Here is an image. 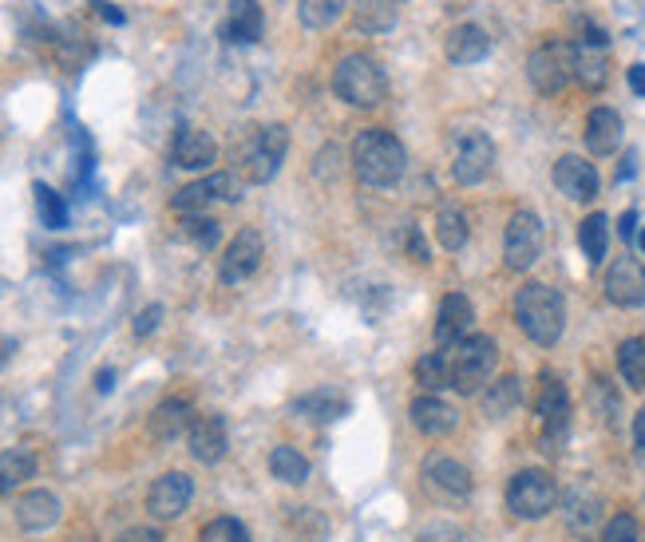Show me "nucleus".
I'll list each match as a JSON object with an SVG mask.
<instances>
[{"label":"nucleus","instance_id":"obj_1","mask_svg":"<svg viewBox=\"0 0 645 542\" xmlns=\"http://www.w3.org/2000/svg\"><path fill=\"white\" fill-rule=\"evenodd\" d=\"M408 151L392 131L369 127L352 139V175L360 178V186H372V191H388L405 178Z\"/></svg>","mask_w":645,"mask_h":542},{"label":"nucleus","instance_id":"obj_2","mask_svg":"<svg viewBox=\"0 0 645 542\" xmlns=\"http://www.w3.org/2000/svg\"><path fill=\"white\" fill-rule=\"evenodd\" d=\"M289 151V131L286 123H262V127H246L234 147V163H238L242 183L249 186H266L277 178L281 163H286Z\"/></svg>","mask_w":645,"mask_h":542},{"label":"nucleus","instance_id":"obj_3","mask_svg":"<svg viewBox=\"0 0 645 542\" xmlns=\"http://www.w3.org/2000/svg\"><path fill=\"white\" fill-rule=\"evenodd\" d=\"M515 321L535 345H554L566 329V305L563 294L543 282H526L515 294Z\"/></svg>","mask_w":645,"mask_h":542},{"label":"nucleus","instance_id":"obj_4","mask_svg":"<svg viewBox=\"0 0 645 542\" xmlns=\"http://www.w3.org/2000/svg\"><path fill=\"white\" fill-rule=\"evenodd\" d=\"M332 92H337V100L349 103V108H380L388 95V75L372 55L352 52L332 72Z\"/></svg>","mask_w":645,"mask_h":542},{"label":"nucleus","instance_id":"obj_5","mask_svg":"<svg viewBox=\"0 0 645 542\" xmlns=\"http://www.w3.org/2000/svg\"><path fill=\"white\" fill-rule=\"evenodd\" d=\"M448 357H452V388L471 396V392H480L491 380V372H495L499 345L488 333H471V337H463L455 349H448Z\"/></svg>","mask_w":645,"mask_h":542},{"label":"nucleus","instance_id":"obj_6","mask_svg":"<svg viewBox=\"0 0 645 542\" xmlns=\"http://www.w3.org/2000/svg\"><path fill=\"white\" fill-rule=\"evenodd\" d=\"M535 412H539V423H543V451L559 456L566 436H571V396H566V385L554 372L539 377Z\"/></svg>","mask_w":645,"mask_h":542},{"label":"nucleus","instance_id":"obj_7","mask_svg":"<svg viewBox=\"0 0 645 542\" xmlns=\"http://www.w3.org/2000/svg\"><path fill=\"white\" fill-rule=\"evenodd\" d=\"M508 507L515 519H546L559 507V483L539 468L519 471L508 483Z\"/></svg>","mask_w":645,"mask_h":542},{"label":"nucleus","instance_id":"obj_8","mask_svg":"<svg viewBox=\"0 0 645 542\" xmlns=\"http://www.w3.org/2000/svg\"><path fill=\"white\" fill-rule=\"evenodd\" d=\"M526 80L531 88L543 95H559L566 92V83L574 80V55L566 40H546L535 52L526 55Z\"/></svg>","mask_w":645,"mask_h":542},{"label":"nucleus","instance_id":"obj_9","mask_svg":"<svg viewBox=\"0 0 645 542\" xmlns=\"http://www.w3.org/2000/svg\"><path fill=\"white\" fill-rule=\"evenodd\" d=\"M242 191H246V183H242L238 171H218V175H206L198 178V183H186L183 191L171 198V206H175L178 214H211L214 203H238Z\"/></svg>","mask_w":645,"mask_h":542},{"label":"nucleus","instance_id":"obj_10","mask_svg":"<svg viewBox=\"0 0 645 542\" xmlns=\"http://www.w3.org/2000/svg\"><path fill=\"white\" fill-rule=\"evenodd\" d=\"M539 254H543V222L535 211H515L503 234V266L526 274L539 262Z\"/></svg>","mask_w":645,"mask_h":542},{"label":"nucleus","instance_id":"obj_11","mask_svg":"<svg viewBox=\"0 0 645 542\" xmlns=\"http://www.w3.org/2000/svg\"><path fill=\"white\" fill-rule=\"evenodd\" d=\"M582 37L571 44L574 55V80L586 88V92H602L610 80V60H606V32L591 20H579Z\"/></svg>","mask_w":645,"mask_h":542},{"label":"nucleus","instance_id":"obj_12","mask_svg":"<svg viewBox=\"0 0 645 542\" xmlns=\"http://www.w3.org/2000/svg\"><path fill=\"white\" fill-rule=\"evenodd\" d=\"M495 166V143L488 131H463L452 147V175L460 186H480Z\"/></svg>","mask_w":645,"mask_h":542},{"label":"nucleus","instance_id":"obj_13","mask_svg":"<svg viewBox=\"0 0 645 542\" xmlns=\"http://www.w3.org/2000/svg\"><path fill=\"white\" fill-rule=\"evenodd\" d=\"M262 258H266V238H262L254 226H246V231H238L231 238V246H226V254H222L218 262V282L222 285H242L246 277L258 274Z\"/></svg>","mask_w":645,"mask_h":542},{"label":"nucleus","instance_id":"obj_14","mask_svg":"<svg viewBox=\"0 0 645 542\" xmlns=\"http://www.w3.org/2000/svg\"><path fill=\"white\" fill-rule=\"evenodd\" d=\"M191 499H194V479L183 475V471H166V475H158L151 483L147 511L158 523H171V519H178L191 507Z\"/></svg>","mask_w":645,"mask_h":542},{"label":"nucleus","instance_id":"obj_15","mask_svg":"<svg viewBox=\"0 0 645 542\" xmlns=\"http://www.w3.org/2000/svg\"><path fill=\"white\" fill-rule=\"evenodd\" d=\"M606 297L622 309H637L645 305V266L637 258H618L606 269Z\"/></svg>","mask_w":645,"mask_h":542},{"label":"nucleus","instance_id":"obj_16","mask_svg":"<svg viewBox=\"0 0 645 542\" xmlns=\"http://www.w3.org/2000/svg\"><path fill=\"white\" fill-rule=\"evenodd\" d=\"M551 178L559 186V194H566L571 203H591L594 194H598V171L582 155H563L554 163Z\"/></svg>","mask_w":645,"mask_h":542},{"label":"nucleus","instance_id":"obj_17","mask_svg":"<svg viewBox=\"0 0 645 542\" xmlns=\"http://www.w3.org/2000/svg\"><path fill=\"white\" fill-rule=\"evenodd\" d=\"M471 325H475V309L463 294H448L436 313V340L440 349H455L463 337H471Z\"/></svg>","mask_w":645,"mask_h":542},{"label":"nucleus","instance_id":"obj_18","mask_svg":"<svg viewBox=\"0 0 645 542\" xmlns=\"http://www.w3.org/2000/svg\"><path fill=\"white\" fill-rule=\"evenodd\" d=\"M412 423L416 432H424L428 440H443V436L455 432V423H460V412H455L443 396L436 392H424L412 400Z\"/></svg>","mask_w":645,"mask_h":542},{"label":"nucleus","instance_id":"obj_19","mask_svg":"<svg viewBox=\"0 0 645 542\" xmlns=\"http://www.w3.org/2000/svg\"><path fill=\"white\" fill-rule=\"evenodd\" d=\"M186 443H191V456L198 463H218L231 448V436H226V420L222 416H194L191 432H186Z\"/></svg>","mask_w":645,"mask_h":542},{"label":"nucleus","instance_id":"obj_20","mask_svg":"<svg viewBox=\"0 0 645 542\" xmlns=\"http://www.w3.org/2000/svg\"><path fill=\"white\" fill-rule=\"evenodd\" d=\"M218 158V143L198 127H178L175 143H171V163L183 171H211V163Z\"/></svg>","mask_w":645,"mask_h":542},{"label":"nucleus","instance_id":"obj_21","mask_svg":"<svg viewBox=\"0 0 645 542\" xmlns=\"http://www.w3.org/2000/svg\"><path fill=\"white\" fill-rule=\"evenodd\" d=\"M563 499V519L574 534H591L594 526L602 523V495L591 488V483H574Z\"/></svg>","mask_w":645,"mask_h":542},{"label":"nucleus","instance_id":"obj_22","mask_svg":"<svg viewBox=\"0 0 645 542\" xmlns=\"http://www.w3.org/2000/svg\"><path fill=\"white\" fill-rule=\"evenodd\" d=\"M443 52H448L452 64H463V68L480 64L491 52V37L480 24H455L452 32H448V40H443Z\"/></svg>","mask_w":645,"mask_h":542},{"label":"nucleus","instance_id":"obj_23","mask_svg":"<svg viewBox=\"0 0 645 542\" xmlns=\"http://www.w3.org/2000/svg\"><path fill=\"white\" fill-rule=\"evenodd\" d=\"M262 32H266V12H262L258 0H234L222 37L231 44H258Z\"/></svg>","mask_w":645,"mask_h":542},{"label":"nucleus","instance_id":"obj_24","mask_svg":"<svg viewBox=\"0 0 645 542\" xmlns=\"http://www.w3.org/2000/svg\"><path fill=\"white\" fill-rule=\"evenodd\" d=\"M622 115L614 108H594L591 115H586V147H591V155H614V151L622 147Z\"/></svg>","mask_w":645,"mask_h":542},{"label":"nucleus","instance_id":"obj_25","mask_svg":"<svg viewBox=\"0 0 645 542\" xmlns=\"http://www.w3.org/2000/svg\"><path fill=\"white\" fill-rule=\"evenodd\" d=\"M60 499L52 495V491H24V495L17 499V523L24 526V531H48V526L60 523Z\"/></svg>","mask_w":645,"mask_h":542},{"label":"nucleus","instance_id":"obj_26","mask_svg":"<svg viewBox=\"0 0 645 542\" xmlns=\"http://www.w3.org/2000/svg\"><path fill=\"white\" fill-rule=\"evenodd\" d=\"M424 479L443 495H471V471L452 456H428L424 460Z\"/></svg>","mask_w":645,"mask_h":542},{"label":"nucleus","instance_id":"obj_27","mask_svg":"<svg viewBox=\"0 0 645 542\" xmlns=\"http://www.w3.org/2000/svg\"><path fill=\"white\" fill-rule=\"evenodd\" d=\"M194 423V412L186 400H163V405L151 412V436H155L158 443H175L178 436L191 432Z\"/></svg>","mask_w":645,"mask_h":542},{"label":"nucleus","instance_id":"obj_28","mask_svg":"<svg viewBox=\"0 0 645 542\" xmlns=\"http://www.w3.org/2000/svg\"><path fill=\"white\" fill-rule=\"evenodd\" d=\"M294 412H301L305 420L332 423V420H341V416L349 412V400H345V396H337L332 388H314V392H305L301 400H297Z\"/></svg>","mask_w":645,"mask_h":542},{"label":"nucleus","instance_id":"obj_29","mask_svg":"<svg viewBox=\"0 0 645 542\" xmlns=\"http://www.w3.org/2000/svg\"><path fill=\"white\" fill-rule=\"evenodd\" d=\"M37 475V456L28 448H4L0 451V495H12L20 483Z\"/></svg>","mask_w":645,"mask_h":542},{"label":"nucleus","instance_id":"obj_30","mask_svg":"<svg viewBox=\"0 0 645 542\" xmlns=\"http://www.w3.org/2000/svg\"><path fill=\"white\" fill-rule=\"evenodd\" d=\"M519 400H523V385H519V377H499L495 385H488L480 396L483 416H491V420L511 416L519 408Z\"/></svg>","mask_w":645,"mask_h":542},{"label":"nucleus","instance_id":"obj_31","mask_svg":"<svg viewBox=\"0 0 645 542\" xmlns=\"http://www.w3.org/2000/svg\"><path fill=\"white\" fill-rule=\"evenodd\" d=\"M352 24L357 32H388V28L397 24V4L392 0H352Z\"/></svg>","mask_w":645,"mask_h":542},{"label":"nucleus","instance_id":"obj_32","mask_svg":"<svg viewBox=\"0 0 645 542\" xmlns=\"http://www.w3.org/2000/svg\"><path fill=\"white\" fill-rule=\"evenodd\" d=\"M412 372H416V385L424 388V392L440 396V388H452V357H448V349L424 352V357L416 360Z\"/></svg>","mask_w":645,"mask_h":542},{"label":"nucleus","instance_id":"obj_33","mask_svg":"<svg viewBox=\"0 0 645 542\" xmlns=\"http://www.w3.org/2000/svg\"><path fill=\"white\" fill-rule=\"evenodd\" d=\"M345 9H352V0H301L297 4V20H301L309 32H321V28H332L345 17Z\"/></svg>","mask_w":645,"mask_h":542},{"label":"nucleus","instance_id":"obj_34","mask_svg":"<svg viewBox=\"0 0 645 542\" xmlns=\"http://www.w3.org/2000/svg\"><path fill=\"white\" fill-rule=\"evenodd\" d=\"M579 246H582V254H586V262H591V266H602V258H606V246H610V218H606V214H591V218H582Z\"/></svg>","mask_w":645,"mask_h":542},{"label":"nucleus","instance_id":"obj_35","mask_svg":"<svg viewBox=\"0 0 645 542\" xmlns=\"http://www.w3.org/2000/svg\"><path fill=\"white\" fill-rule=\"evenodd\" d=\"M269 471H274V479H281V483L297 488V483H305V479H309V460H305L297 448L281 443V448L269 451Z\"/></svg>","mask_w":645,"mask_h":542},{"label":"nucleus","instance_id":"obj_36","mask_svg":"<svg viewBox=\"0 0 645 542\" xmlns=\"http://www.w3.org/2000/svg\"><path fill=\"white\" fill-rule=\"evenodd\" d=\"M436 238H440L443 249H463L468 246V214L460 206H440L436 214Z\"/></svg>","mask_w":645,"mask_h":542},{"label":"nucleus","instance_id":"obj_37","mask_svg":"<svg viewBox=\"0 0 645 542\" xmlns=\"http://www.w3.org/2000/svg\"><path fill=\"white\" fill-rule=\"evenodd\" d=\"M618 372L634 392H645V340L629 337L618 345Z\"/></svg>","mask_w":645,"mask_h":542},{"label":"nucleus","instance_id":"obj_38","mask_svg":"<svg viewBox=\"0 0 645 542\" xmlns=\"http://www.w3.org/2000/svg\"><path fill=\"white\" fill-rule=\"evenodd\" d=\"M183 238L194 249H214L222 242V222L214 214H186L183 218Z\"/></svg>","mask_w":645,"mask_h":542},{"label":"nucleus","instance_id":"obj_39","mask_svg":"<svg viewBox=\"0 0 645 542\" xmlns=\"http://www.w3.org/2000/svg\"><path fill=\"white\" fill-rule=\"evenodd\" d=\"M32 191H37L40 218H44L48 231H64V226H68V206H64V198H60V194H55L52 186H44V183H37Z\"/></svg>","mask_w":645,"mask_h":542},{"label":"nucleus","instance_id":"obj_40","mask_svg":"<svg viewBox=\"0 0 645 542\" xmlns=\"http://www.w3.org/2000/svg\"><path fill=\"white\" fill-rule=\"evenodd\" d=\"M198 542H249V531L238 523V519L222 515V519H211L198 534Z\"/></svg>","mask_w":645,"mask_h":542},{"label":"nucleus","instance_id":"obj_41","mask_svg":"<svg viewBox=\"0 0 645 542\" xmlns=\"http://www.w3.org/2000/svg\"><path fill=\"white\" fill-rule=\"evenodd\" d=\"M591 405H594V412H598V420L614 423V416H618V392H614V385H610L606 377L591 380Z\"/></svg>","mask_w":645,"mask_h":542},{"label":"nucleus","instance_id":"obj_42","mask_svg":"<svg viewBox=\"0 0 645 542\" xmlns=\"http://www.w3.org/2000/svg\"><path fill=\"white\" fill-rule=\"evenodd\" d=\"M602 542H637V523H634V515H614L606 523V531H602Z\"/></svg>","mask_w":645,"mask_h":542},{"label":"nucleus","instance_id":"obj_43","mask_svg":"<svg viewBox=\"0 0 645 542\" xmlns=\"http://www.w3.org/2000/svg\"><path fill=\"white\" fill-rule=\"evenodd\" d=\"M158 317H163V305H147V309L135 317V337H151L158 329Z\"/></svg>","mask_w":645,"mask_h":542},{"label":"nucleus","instance_id":"obj_44","mask_svg":"<svg viewBox=\"0 0 645 542\" xmlns=\"http://www.w3.org/2000/svg\"><path fill=\"white\" fill-rule=\"evenodd\" d=\"M416 542H460V531L455 526H428Z\"/></svg>","mask_w":645,"mask_h":542},{"label":"nucleus","instance_id":"obj_45","mask_svg":"<svg viewBox=\"0 0 645 542\" xmlns=\"http://www.w3.org/2000/svg\"><path fill=\"white\" fill-rule=\"evenodd\" d=\"M634 456H637V463L645 468V408L634 416Z\"/></svg>","mask_w":645,"mask_h":542},{"label":"nucleus","instance_id":"obj_46","mask_svg":"<svg viewBox=\"0 0 645 542\" xmlns=\"http://www.w3.org/2000/svg\"><path fill=\"white\" fill-rule=\"evenodd\" d=\"M115 542H163V534L151 531V526H131V531H123Z\"/></svg>","mask_w":645,"mask_h":542},{"label":"nucleus","instance_id":"obj_47","mask_svg":"<svg viewBox=\"0 0 645 542\" xmlns=\"http://www.w3.org/2000/svg\"><path fill=\"white\" fill-rule=\"evenodd\" d=\"M408 246H412L416 262H428V246H424V238H420V226H408Z\"/></svg>","mask_w":645,"mask_h":542},{"label":"nucleus","instance_id":"obj_48","mask_svg":"<svg viewBox=\"0 0 645 542\" xmlns=\"http://www.w3.org/2000/svg\"><path fill=\"white\" fill-rule=\"evenodd\" d=\"M92 4H95V12H100V17L108 20V24H123V20H127L120 9H115V4H108V0H92Z\"/></svg>","mask_w":645,"mask_h":542},{"label":"nucleus","instance_id":"obj_49","mask_svg":"<svg viewBox=\"0 0 645 542\" xmlns=\"http://www.w3.org/2000/svg\"><path fill=\"white\" fill-rule=\"evenodd\" d=\"M626 75H629V88H634L637 95H645V64H634Z\"/></svg>","mask_w":645,"mask_h":542},{"label":"nucleus","instance_id":"obj_50","mask_svg":"<svg viewBox=\"0 0 645 542\" xmlns=\"http://www.w3.org/2000/svg\"><path fill=\"white\" fill-rule=\"evenodd\" d=\"M634 234H637V214L629 211V214H622V238L634 242Z\"/></svg>","mask_w":645,"mask_h":542},{"label":"nucleus","instance_id":"obj_51","mask_svg":"<svg viewBox=\"0 0 645 542\" xmlns=\"http://www.w3.org/2000/svg\"><path fill=\"white\" fill-rule=\"evenodd\" d=\"M111 380H115V372H111V368H103L100 377H95V388H100V392H111Z\"/></svg>","mask_w":645,"mask_h":542},{"label":"nucleus","instance_id":"obj_52","mask_svg":"<svg viewBox=\"0 0 645 542\" xmlns=\"http://www.w3.org/2000/svg\"><path fill=\"white\" fill-rule=\"evenodd\" d=\"M637 246L645 249V226H642V231H637Z\"/></svg>","mask_w":645,"mask_h":542},{"label":"nucleus","instance_id":"obj_53","mask_svg":"<svg viewBox=\"0 0 645 542\" xmlns=\"http://www.w3.org/2000/svg\"><path fill=\"white\" fill-rule=\"evenodd\" d=\"M0 289H4V282H0Z\"/></svg>","mask_w":645,"mask_h":542}]
</instances>
